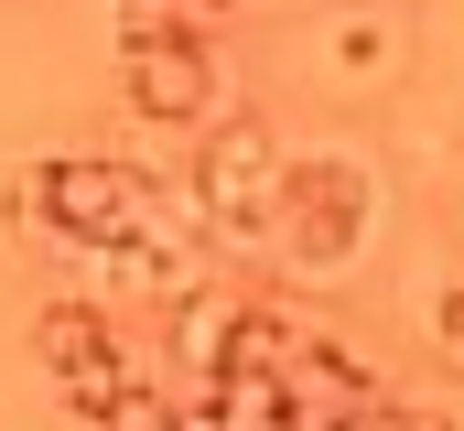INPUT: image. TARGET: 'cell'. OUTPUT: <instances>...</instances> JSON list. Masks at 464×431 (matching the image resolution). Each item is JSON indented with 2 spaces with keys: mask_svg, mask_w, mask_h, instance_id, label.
Segmentation results:
<instances>
[{
  "mask_svg": "<svg viewBox=\"0 0 464 431\" xmlns=\"http://www.w3.org/2000/svg\"><path fill=\"white\" fill-rule=\"evenodd\" d=\"M33 226H54L65 248H130L151 226H184V216H162V195L130 162H44L33 173Z\"/></svg>",
  "mask_w": 464,
  "mask_h": 431,
  "instance_id": "1",
  "label": "cell"
},
{
  "mask_svg": "<svg viewBox=\"0 0 464 431\" xmlns=\"http://www.w3.org/2000/svg\"><path fill=\"white\" fill-rule=\"evenodd\" d=\"M281 140L237 108L227 129H206V151H195V216L217 226V237H270L281 226Z\"/></svg>",
  "mask_w": 464,
  "mask_h": 431,
  "instance_id": "2",
  "label": "cell"
},
{
  "mask_svg": "<svg viewBox=\"0 0 464 431\" xmlns=\"http://www.w3.org/2000/svg\"><path fill=\"white\" fill-rule=\"evenodd\" d=\"M281 216H292V270H303V281H314V270L335 281L356 259V237H367V216H378V184L356 173L346 151H324V162H292V173H281Z\"/></svg>",
  "mask_w": 464,
  "mask_h": 431,
  "instance_id": "3",
  "label": "cell"
},
{
  "mask_svg": "<svg viewBox=\"0 0 464 431\" xmlns=\"http://www.w3.org/2000/svg\"><path fill=\"white\" fill-rule=\"evenodd\" d=\"M367 410H378V378L356 356H335V345H303L281 367V431H346Z\"/></svg>",
  "mask_w": 464,
  "mask_h": 431,
  "instance_id": "4",
  "label": "cell"
},
{
  "mask_svg": "<svg viewBox=\"0 0 464 431\" xmlns=\"http://www.w3.org/2000/svg\"><path fill=\"white\" fill-rule=\"evenodd\" d=\"M130 108H140L151 129H195V119L217 108L206 43H130Z\"/></svg>",
  "mask_w": 464,
  "mask_h": 431,
  "instance_id": "5",
  "label": "cell"
},
{
  "mask_svg": "<svg viewBox=\"0 0 464 431\" xmlns=\"http://www.w3.org/2000/svg\"><path fill=\"white\" fill-rule=\"evenodd\" d=\"M227 334H237V302L217 292V281H206L195 302H173V356H184L195 378H217V367H227Z\"/></svg>",
  "mask_w": 464,
  "mask_h": 431,
  "instance_id": "6",
  "label": "cell"
},
{
  "mask_svg": "<svg viewBox=\"0 0 464 431\" xmlns=\"http://www.w3.org/2000/svg\"><path fill=\"white\" fill-rule=\"evenodd\" d=\"M33 356H44V367L109 356V313H98V302H44V313H33Z\"/></svg>",
  "mask_w": 464,
  "mask_h": 431,
  "instance_id": "7",
  "label": "cell"
},
{
  "mask_svg": "<svg viewBox=\"0 0 464 431\" xmlns=\"http://www.w3.org/2000/svg\"><path fill=\"white\" fill-rule=\"evenodd\" d=\"M303 345H314V334H292V323L270 313V302H237V334H227V367H270V378H281V367H292Z\"/></svg>",
  "mask_w": 464,
  "mask_h": 431,
  "instance_id": "8",
  "label": "cell"
},
{
  "mask_svg": "<svg viewBox=\"0 0 464 431\" xmlns=\"http://www.w3.org/2000/svg\"><path fill=\"white\" fill-rule=\"evenodd\" d=\"M54 388H65L76 421H109V399H119V388H140V367L109 345V356H87V367H54Z\"/></svg>",
  "mask_w": 464,
  "mask_h": 431,
  "instance_id": "9",
  "label": "cell"
},
{
  "mask_svg": "<svg viewBox=\"0 0 464 431\" xmlns=\"http://www.w3.org/2000/svg\"><path fill=\"white\" fill-rule=\"evenodd\" d=\"M206 11L217 0H119V33L130 43H206Z\"/></svg>",
  "mask_w": 464,
  "mask_h": 431,
  "instance_id": "10",
  "label": "cell"
},
{
  "mask_svg": "<svg viewBox=\"0 0 464 431\" xmlns=\"http://www.w3.org/2000/svg\"><path fill=\"white\" fill-rule=\"evenodd\" d=\"M206 388L227 399V421H237V431H281V378H270V367H217Z\"/></svg>",
  "mask_w": 464,
  "mask_h": 431,
  "instance_id": "11",
  "label": "cell"
},
{
  "mask_svg": "<svg viewBox=\"0 0 464 431\" xmlns=\"http://www.w3.org/2000/svg\"><path fill=\"white\" fill-rule=\"evenodd\" d=\"M335 76H389V33L378 22H346L335 33Z\"/></svg>",
  "mask_w": 464,
  "mask_h": 431,
  "instance_id": "12",
  "label": "cell"
},
{
  "mask_svg": "<svg viewBox=\"0 0 464 431\" xmlns=\"http://www.w3.org/2000/svg\"><path fill=\"white\" fill-rule=\"evenodd\" d=\"M162 431H237V421H227V399L195 378V388H173V421H162Z\"/></svg>",
  "mask_w": 464,
  "mask_h": 431,
  "instance_id": "13",
  "label": "cell"
},
{
  "mask_svg": "<svg viewBox=\"0 0 464 431\" xmlns=\"http://www.w3.org/2000/svg\"><path fill=\"white\" fill-rule=\"evenodd\" d=\"M162 421H173V399H162V388H119L98 431H162Z\"/></svg>",
  "mask_w": 464,
  "mask_h": 431,
  "instance_id": "14",
  "label": "cell"
},
{
  "mask_svg": "<svg viewBox=\"0 0 464 431\" xmlns=\"http://www.w3.org/2000/svg\"><path fill=\"white\" fill-rule=\"evenodd\" d=\"M346 431H464L454 410H400V399H378L367 421H346Z\"/></svg>",
  "mask_w": 464,
  "mask_h": 431,
  "instance_id": "15",
  "label": "cell"
},
{
  "mask_svg": "<svg viewBox=\"0 0 464 431\" xmlns=\"http://www.w3.org/2000/svg\"><path fill=\"white\" fill-rule=\"evenodd\" d=\"M432 345H443V356H454V367H464V281H454V292H443V302H432Z\"/></svg>",
  "mask_w": 464,
  "mask_h": 431,
  "instance_id": "16",
  "label": "cell"
},
{
  "mask_svg": "<svg viewBox=\"0 0 464 431\" xmlns=\"http://www.w3.org/2000/svg\"><path fill=\"white\" fill-rule=\"evenodd\" d=\"M356 11H367V0H356Z\"/></svg>",
  "mask_w": 464,
  "mask_h": 431,
  "instance_id": "17",
  "label": "cell"
}]
</instances>
